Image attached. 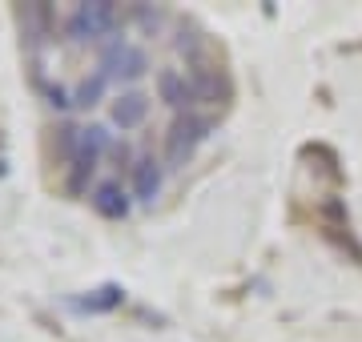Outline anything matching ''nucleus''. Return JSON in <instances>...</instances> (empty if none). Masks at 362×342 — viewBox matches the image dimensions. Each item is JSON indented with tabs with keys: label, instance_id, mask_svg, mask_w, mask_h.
Listing matches in <instances>:
<instances>
[{
	"label": "nucleus",
	"instance_id": "f257e3e1",
	"mask_svg": "<svg viewBox=\"0 0 362 342\" xmlns=\"http://www.w3.org/2000/svg\"><path fill=\"white\" fill-rule=\"evenodd\" d=\"M149 117V97L145 93H121L113 101V125L117 129H137Z\"/></svg>",
	"mask_w": 362,
	"mask_h": 342
}]
</instances>
